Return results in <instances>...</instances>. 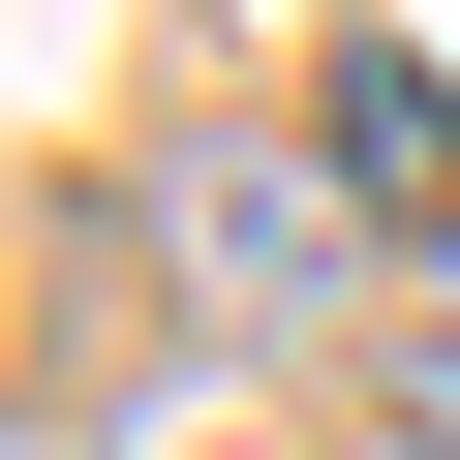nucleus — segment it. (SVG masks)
Returning a JSON list of instances; mask_svg holds the SVG:
<instances>
[{
	"label": "nucleus",
	"instance_id": "2",
	"mask_svg": "<svg viewBox=\"0 0 460 460\" xmlns=\"http://www.w3.org/2000/svg\"><path fill=\"white\" fill-rule=\"evenodd\" d=\"M338 184H368V246H460V93L429 62H338Z\"/></svg>",
	"mask_w": 460,
	"mask_h": 460
},
{
	"label": "nucleus",
	"instance_id": "1",
	"mask_svg": "<svg viewBox=\"0 0 460 460\" xmlns=\"http://www.w3.org/2000/svg\"><path fill=\"white\" fill-rule=\"evenodd\" d=\"M154 246L246 307V338H307V307L368 277V184H338V123H184V154H154Z\"/></svg>",
	"mask_w": 460,
	"mask_h": 460
}]
</instances>
